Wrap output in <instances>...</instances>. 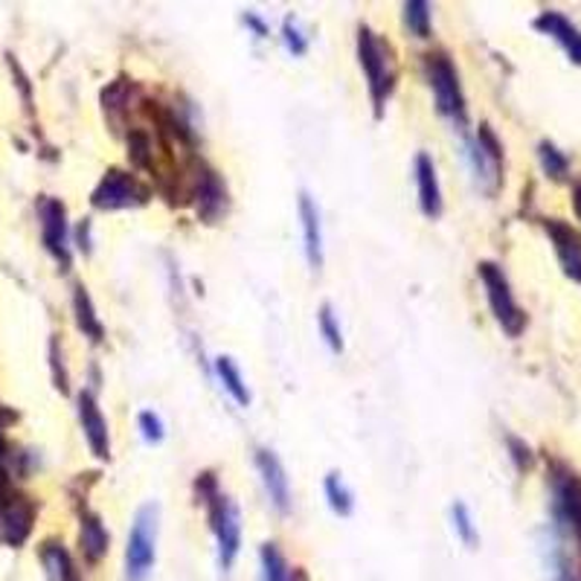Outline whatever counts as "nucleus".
Returning <instances> with one entry per match:
<instances>
[{"mask_svg": "<svg viewBox=\"0 0 581 581\" xmlns=\"http://www.w3.org/2000/svg\"><path fill=\"white\" fill-rule=\"evenodd\" d=\"M424 76H428L433 99H437V111L445 120L454 122L460 131H465V126H469V108H465L460 73H456L454 62L445 53H430L424 58Z\"/></svg>", "mask_w": 581, "mask_h": 581, "instance_id": "obj_1", "label": "nucleus"}, {"mask_svg": "<svg viewBox=\"0 0 581 581\" xmlns=\"http://www.w3.org/2000/svg\"><path fill=\"white\" fill-rule=\"evenodd\" d=\"M358 56L364 76H367L369 96L375 103V114L381 117V108L387 103V96L392 90V79H396V67H392V50L390 44H384L369 26H361L358 32Z\"/></svg>", "mask_w": 581, "mask_h": 581, "instance_id": "obj_2", "label": "nucleus"}, {"mask_svg": "<svg viewBox=\"0 0 581 581\" xmlns=\"http://www.w3.org/2000/svg\"><path fill=\"white\" fill-rule=\"evenodd\" d=\"M158 503H146L143 509L135 515L131 532H128V550H126V579L128 581H146L154 567V556H158Z\"/></svg>", "mask_w": 581, "mask_h": 581, "instance_id": "obj_3", "label": "nucleus"}, {"mask_svg": "<svg viewBox=\"0 0 581 581\" xmlns=\"http://www.w3.org/2000/svg\"><path fill=\"white\" fill-rule=\"evenodd\" d=\"M480 279L486 286V297L488 305H492L494 320L501 323L506 335L518 337L526 326V314L515 303V294H512V286L506 273H503V268H497L494 262H483L480 265Z\"/></svg>", "mask_w": 581, "mask_h": 581, "instance_id": "obj_4", "label": "nucleus"}, {"mask_svg": "<svg viewBox=\"0 0 581 581\" xmlns=\"http://www.w3.org/2000/svg\"><path fill=\"white\" fill-rule=\"evenodd\" d=\"M552 515L575 544H581V477L564 465H552L550 471Z\"/></svg>", "mask_w": 581, "mask_h": 581, "instance_id": "obj_5", "label": "nucleus"}, {"mask_svg": "<svg viewBox=\"0 0 581 581\" xmlns=\"http://www.w3.org/2000/svg\"><path fill=\"white\" fill-rule=\"evenodd\" d=\"M146 201H149V190H146L135 175H128L122 169H111V172H105V177L94 190L90 204H94L96 209L114 213V209L140 207Z\"/></svg>", "mask_w": 581, "mask_h": 581, "instance_id": "obj_6", "label": "nucleus"}, {"mask_svg": "<svg viewBox=\"0 0 581 581\" xmlns=\"http://www.w3.org/2000/svg\"><path fill=\"white\" fill-rule=\"evenodd\" d=\"M209 524H213V532L218 538V561L227 570L236 561L241 547V518L236 503L224 494H213L209 497Z\"/></svg>", "mask_w": 581, "mask_h": 581, "instance_id": "obj_7", "label": "nucleus"}, {"mask_svg": "<svg viewBox=\"0 0 581 581\" xmlns=\"http://www.w3.org/2000/svg\"><path fill=\"white\" fill-rule=\"evenodd\" d=\"M41 215V236H44V245L58 262L67 268L71 265V250H67V215H64L62 201L56 198H41L39 204Z\"/></svg>", "mask_w": 581, "mask_h": 581, "instance_id": "obj_8", "label": "nucleus"}, {"mask_svg": "<svg viewBox=\"0 0 581 581\" xmlns=\"http://www.w3.org/2000/svg\"><path fill=\"white\" fill-rule=\"evenodd\" d=\"M35 509L26 497H3L0 501V538L12 547H21L32 532Z\"/></svg>", "mask_w": 581, "mask_h": 581, "instance_id": "obj_9", "label": "nucleus"}, {"mask_svg": "<svg viewBox=\"0 0 581 581\" xmlns=\"http://www.w3.org/2000/svg\"><path fill=\"white\" fill-rule=\"evenodd\" d=\"M544 227H547V233H550L558 262H561V268H564L567 277L573 279V282H581V236H579V230H573V227H570V224H564V222H556V218H550V222L544 224Z\"/></svg>", "mask_w": 581, "mask_h": 581, "instance_id": "obj_10", "label": "nucleus"}, {"mask_svg": "<svg viewBox=\"0 0 581 581\" xmlns=\"http://www.w3.org/2000/svg\"><path fill=\"white\" fill-rule=\"evenodd\" d=\"M79 422L85 430V439H88L90 451H94L99 460H108L111 456V442H108V422H105L103 410L96 405V398L90 392H82L79 396Z\"/></svg>", "mask_w": 581, "mask_h": 581, "instance_id": "obj_11", "label": "nucleus"}, {"mask_svg": "<svg viewBox=\"0 0 581 581\" xmlns=\"http://www.w3.org/2000/svg\"><path fill=\"white\" fill-rule=\"evenodd\" d=\"M256 469L262 474L265 492H268L273 506L279 512H288V506H291V486H288L286 469H282L279 456L273 451H256Z\"/></svg>", "mask_w": 581, "mask_h": 581, "instance_id": "obj_12", "label": "nucleus"}, {"mask_svg": "<svg viewBox=\"0 0 581 581\" xmlns=\"http://www.w3.org/2000/svg\"><path fill=\"white\" fill-rule=\"evenodd\" d=\"M535 30H541L544 35L558 41L570 62L581 64V30L570 18H564L561 12H544L541 18H535Z\"/></svg>", "mask_w": 581, "mask_h": 581, "instance_id": "obj_13", "label": "nucleus"}, {"mask_svg": "<svg viewBox=\"0 0 581 581\" xmlns=\"http://www.w3.org/2000/svg\"><path fill=\"white\" fill-rule=\"evenodd\" d=\"M195 195H198V215L207 218V222H215L227 209V190H224L222 177L215 175L213 169L204 166V163H201L198 175H195Z\"/></svg>", "mask_w": 581, "mask_h": 581, "instance_id": "obj_14", "label": "nucleus"}, {"mask_svg": "<svg viewBox=\"0 0 581 581\" xmlns=\"http://www.w3.org/2000/svg\"><path fill=\"white\" fill-rule=\"evenodd\" d=\"M416 184H419V204L428 218H439L442 215V190H439L437 166L430 154H419L416 158Z\"/></svg>", "mask_w": 581, "mask_h": 581, "instance_id": "obj_15", "label": "nucleus"}, {"mask_svg": "<svg viewBox=\"0 0 581 581\" xmlns=\"http://www.w3.org/2000/svg\"><path fill=\"white\" fill-rule=\"evenodd\" d=\"M300 218H303V233H305V256H309L311 268L323 265V233H320V213L314 207L311 195H300Z\"/></svg>", "mask_w": 581, "mask_h": 581, "instance_id": "obj_16", "label": "nucleus"}, {"mask_svg": "<svg viewBox=\"0 0 581 581\" xmlns=\"http://www.w3.org/2000/svg\"><path fill=\"white\" fill-rule=\"evenodd\" d=\"M108 541H111V538L105 532L99 515L85 512V515H82V552H85V558H88V561H99V558L108 552Z\"/></svg>", "mask_w": 581, "mask_h": 581, "instance_id": "obj_17", "label": "nucleus"}, {"mask_svg": "<svg viewBox=\"0 0 581 581\" xmlns=\"http://www.w3.org/2000/svg\"><path fill=\"white\" fill-rule=\"evenodd\" d=\"M73 309H76V320H79L82 332H85V335H88L94 343L103 341L105 326L99 323V318H96L94 303H90L88 288L76 286V294H73Z\"/></svg>", "mask_w": 581, "mask_h": 581, "instance_id": "obj_18", "label": "nucleus"}, {"mask_svg": "<svg viewBox=\"0 0 581 581\" xmlns=\"http://www.w3.org/2000/svg\"><path fill=\"white\" fill-rule=\"evenodd\" d=\"M41 561L47 567V581H76V570H73L71 556H67L62 544H44Z\"/></svg>", "mask_w": 581, "mask_h": 581, "instance_id": "obj_19", "label": "nucleus"}, {"mask_svg": "<svg viewBox=\"0 0 581 581\" xmlns=\"http://www.w3.org/2000/svg\"><path fill=\"white\" fill-rule=\"evenodd\" d=\"M215 369H218V378H222L224 390L230 392L236 401H239L241 407L250 405V390H247L245 378H241L239 367L233 364V358H227V355H222V358L215 361Z\"/></svg>", "mask_w": 581, "mask_h": 581, "instance_id": "obj_20", "label": "nucleus"}, {"mask_svg": "<svg viewBox=\"0 0 581 581\" xmlns=\"http://www.w3.org/2000/svg\"><path fill=\"white\" fill-rule=\"evenodd\" d=\"M262 581H291L288 561L279 552L277 544H265L262 547Z\"/></svg>", "mask_w": 581, "mask_h": 581, "instance_id": "obj_21", "label": "nucleus"}, {"mask_svg": "<svg viewBox=\"0 0 581 581\" xmlns=\"http://www.w3.org/2000/svg\"><path fill=\"white\" fill-rule=\"evenodd\" d=\"M430 18H433V12H430V3H424V0H410V3H405L407 30L413 32L416 39H428Z\"/></svg>", "mask_w": 581, "mask_h": 581, "instance_id": "obj_22", "label": "nucleus"}, {"mask_svg": "<svg viewBox=\"0 0 581 581\" xmlns=\"http://www.w3.org/2000/svg\"><path fill=\"white\" fill-rule=\"evenodd\" d=\"M323 488H326L329 506H332L337 515H349L352 512V492L343 486L341 474H329L326 483H323Z\"/></svg>", "mask_w": 581, "mask_h": 581, "instance_id": "obj_23", "label": "nucleus"}, {"mask_svg": "<svg viewBox=\"0 0 581 581\" xmlns=\"http://www.w3.org/2000/svg\"><path fill=\"white\" fill-rule=\"evenodd\" d=\"M538 158H541L544 172H547L550 177H564L567 169H570V160H567V154L558 152L552 143H541V152H538Z\"/></svg>", "mask_w": 581, "mask_h": 581, "instance_id": "obj_24", "label": "nucleus"}, {"mask_svg": "<svg viewBox=\"0 0 581 581\" xmlns=\"http://www.w3.org/2000/svg\"><path fill=\"white\" fill-rule=\"evenodd\" d=\"M318 323H320V332H323V337H326V343L332 346V352H341L343 349V332H341V326H337V318H335V311H332V305H323V309H320Z\"/></svg>", "mask_w": 581, "mask_h": 581, "instance_id": "obj_25", "label": "nucleus"}, {"mask_svg": "<svg viewBox=\"0 0 581 581\" xmlns=\"http://www.w3.org/2000/svg\"><path fill=\"white\" fill-rule=\"evenodd\" d=\"M451 518H454V529L460 535L462 541L474 547L477 544V529H474V520H471V512L465 503H454V509H451Z\"/></svg>", "mask_w": 581, "mask_h": 581, "instance_id": "obj_26", "label": "nucleus"}, {"mask_svg": "<svg viewBox=\"0 0 581 581\" xmlns=\"http://www.w3.org/2000/svg\"><path fill=\"white\" fill-rule=\"evenodd\" d=\"M128 149H131V160H135L137 166H149V154H152V140H149V135H143V131H131V137H128Z\"/></svg>", "mask_w": 581, "mask_h": 581, "instance_id": "obj_27", "label": "nucleus"}, {"mask_svg": "<svg viewBox=\"0 0 581 581\" xmlns=\"http://www.w3.org/2000/svg\"><path fill=\"white\" fill-rule=\"evenodd\" d=\"M282 35H286L288 50H291L294 56H303L305 50H309V44H305V39H303V35H300V30H297V21H294V18H286V24H282Z\"/></svg>", "mask_w": 581, "mask_h": 581, "instance_id": "obj_28", "label": "nucleus"}, {"mask_svg": "<svg viewBox=\"0 0 581 581\" xmlns=\"http://www.w3.org/2000/svg\"><path fill=\"white\" fill-rule=\"evenodd\" d=\"M140 430H143L146 442H160L163 439V422H160V416L152 413V410L140 413Z\"/></svg>", "mask_w": 581, "mask_h": 581, "instance_id": "obj_29", "label": "nucleus"}, {"mask_svg": "<svg viewBox=\"0 0 581 581\" xmlns=\"http://www.w3.org/2000/svg\"><path fill=\"white\" fill-rule=\"evenodd\" d=\"M509 445L515 448V460H518V469L524 471V469H529V462H532V451H529V448L524 445V442H520V439H509Z\"/></svg>", "mask_w": 581, "mask_h": 581, "instance_id": "obj_30", "label": "nucleus"}, {"mask_svg": "<svg viewBox=\"0 0 581 581\" xmlns=\"http://www.w3.org/2000/svg\"><path fill=\"white\" fill-rule=\"evenodd\" d=\"M245 24H250V26H254V30L259 32V39H262L265 32H268V30H265V24H262V21H259V18H256V15H247V18H245Z\"/></svg>", "mask_w": 581, "mask_h": 581, "instance_id": "obj_31", "label": "nucleus"}, {"mask_svg": "<svg viewBox=\"0 0 581 581\" xmlns=\"http://www.w3.org/2000/svg\"><path fill=\"white\" fill-rule=\"evenodd\" d=\"M573 201H575V213H579V218H581V184L575 186V195H573Z\"/></svg>", "mask_w": 581, "mask_h": 581, "instance_id": "obj_32", "label": "nucleus"}]
</instances>
